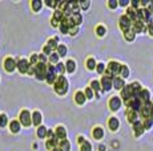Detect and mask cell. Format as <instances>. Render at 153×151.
I'll use <instances>...</instances> for the list:
<instances>
[{
  "label": "cell",
  "mask_w": 153,
  "mask_h": 151,
  "mask_svg": "<svg viewBox=\"0 0 153 151\" xmlns=\"http://www.w3.org/2000/svg\"><path fill=\"white\" fill-rule=\"evenodd\" d=\"M65 68H67V72L73 73L75 69H76V62L73 61V60H68V61L65 62Z\"/></svg>",
  "instance_id": "d4e9b609"
},
{
  "label": "cell",
  "mask_w": 153,
  "mask_h": 151,
  "mask_svg": "<svg viewBox=\"0 0 153 151\" xmlns=\"http://www.w3.org/2000/svg\"><path fill=\"white\" fill-rule=\"evenodd\" d=\"M137 20L143 23H149L152 20V16H151V12H149L148 8H138L137 9ZM151 24V23H149Z\"/></svg>",
  "instance_id": "5b68a950"
},
{
  "label": "cell",
  "mask_w": 153,
  "mask_h": 151,
  "mask_svg": "<svg viewBox=\"0 0 153 151\" xmlns=\"http://www.w3.org/2000/svg\"><path fill=\"white\" fill-rule=\"evenodd\" d=\"M60 151H69L71 150V144H69V142L67 141H60V143H59V147H57Z\"/></svg>",
  "instance_id": "cb8c5ba5"
},
{
  "label": "cell",
  "mask_w": 153,
  "mask_h": 151,
  "mask_svg": "<svg viewBox=\"0 0 153 151\" xmlns=\"http://www.w3.org/2000/svg\"><path fill=\"white\" fill-rule=\"evenodd\" d=\"M52 52H53V50H52V49H51V48H49V47H48V45H45V47H44V49H43V53H44V55H45V56H48V57H49L51 55H52Z\"/></svg>",
  "instance_id": "681fc988"
},
{
  "label": "cell",
  "mask_w": 153,
  "mask_h": 151,
  "mask_svg": "<svg viewBox=\"0 0 153 151\" xmlns=\"http://www.w3.org/2000/svg\"><path fill=\"white\" fill-rule=\"evenodd\" d=\"M7 123H8V117L5 114H1L0 115V127L7 126Z\"/></svg>",
  "instance_id": "b9f144b4"
},
{
  "label": "cell",
  "mask_w": 153,
  "mask_h": 151,
  "mask_svg": "<svg viewBox=\"0 0 153 151\" xmlns=\"http://www.w3.org/2000/svg\"><path fill=\"white\" fill-rule=\"evenodd\" d=\"M19 119H20V123L24 125V126H29L32 123V114H31L28 110H23L19 115Z\"/></svg>",
  "instance_id": "52a82bcc"
},
{
  "label": "cell",
  "mask_w": 153,
  "mask_h": 151,
  "mask_svg": "<svg viewBox=\"0 0 153 151\" xmlns=\"http://www.w3.org/2000/svg\"><path fill=\"white\" fill-rule=\"evenodd\" d=\"M52 151H60V150H59V149H53Z\"/></svg>",
  "instance_id": "94428289"
},
{
  "label": "cell",
  "mask_w": 153,
  "mask_h": 151,
  "mask_svg": "<svg viewBox=\"0 0 153 151\" xmlns=\"http://www.w3.org/2000/svg\"><path fill=\"white\" fill-rule=\"evenodd\" d=\"M132 27H133V32H135V33L143 32V31L145 29V28H144V23L140 21V20H136V21H133Z\"/></svg>",
  "instance_id": "ffe728a7"
},
{
  "label": "cell",
  "mask_w": 153,
  "mask_h": 151,
  "mask_svg": "<svg viewBox=\"0 0 153 151\" xmlns=\"http://www.w3.org/2000/svg\"><path fill=\"white\" fill-rule=\"evenodd\" d=\"M45 4H47L48 7L55 8V7H57V5H59V3L57 1H53V0H47V1H45Z\"/></svg>",
  "instance_id": "f907efd6"
},
{
  "label": "cell",
  "mask_w": 153,
  "mask_h": 151,
  "mask_svg": "<svg viewBox=\"0 0 153 151\" xmlns=\"http://www.w3.org/2000/svg\"><path fill=\"white\" fill-rule=\"evenodd\" d=\"M85 99H87L85 93H83V92H77V93L75 94V101H76V104H79V105H84V104H85Z\"/></svg>",
  "instance_id": "44dd1931"
},
{
  "label": "cell",
  "mask_w": 153,
  "mask_h": 151,
  "mask_svg": "<svg viewBox=\"0 0 153 151\" xmlns=\"http://www.w3.org/2000/svg\"><path fill=\"white\" fill-rule=\"evenodd\" d=\"M118 4H120V5H123V7H127V5L129 4V1H128V0H121V1L118 3Z\"/></svg>",
  "instance_id": "9f6ffc18"
},
{
  "label": "cell",
  "mask_w": 153,
  "mask_h": 151,
  "mask_svg": "<svg viewBox=\"0 0 153 151\" xmlns=\"http://www.w3.org/2000/svg\"><path fill=\"white\" fill-rule=\"evenodd\" d=\"M53 86H55V92L57 93V94H60V96L65 94V93L68 92V81H67V78L64 76H59L57 81L55 82Z\"/></svg>",
  "instance_id": "6da1fadb"
},
{
  "label": "cell",
  "mask_w": 153,
  "mask_h": 151,
  "mask_svg": "<svg viewBox=\"0 0 153 151\" xmlns=\"http://www.w3.org/2000/svg\"><path fill=\"white\" fill-rule=\"evenodd\" d=\"M127 16H128L132 21H136V20H137V9H135V8H128Z\"/></svg>",
  "instance_id": "603a6c76"
},
{
  "label": "cell",
  "mask_w": 153,
  "mask_h": 151,
  "mask_svg": "<svg viewBox=\"0 0 153 151\" xmlns=\"http://www.w3.org/2000/svg\"><path fill=\"white\" fill-rule=\"evenodd\" d=\"M118 24H120V28H121V29H123L124 32H127V31L131 29L133 21H132V20L129 19L127 15H124V16H121V18H120V23H118Z\"/></svg>",
  "instance_id": "30bf717a"
},
{
  "label": "cell",
  "mask_w": 153,
  "mask_h": 151,
  "mask_svg": "<svg viewBox=\"0 0 153 151\" xmlns=\"http://www.w3.org/2000/svg\"><path fill=\"white\" fill-rule=\"evenodd\" d=\"M118 126H120V122H118V119L116 118V117H112V118L109 119V129L112 130V131H116V130L118 129Z\"/></svg>",
  "instance_id": "7402d4cb"
},
{
  "label": "cell",
  "mask_w": 153,
  "mask_h": 151,
  "mask_svg": "<svg viewBox=\"0 0 153 151\" xmlns=\"http://www.w3.org/2000/svg\"><path fill=\"white\" fill-rule=\"evenodd\" d=\"M141 4V1H138V0H133L132 1V7L135 8V9H138V5Z\"/></svg>",
  "instance_id": "db71d44e"
},
{
  "label": "cell",
  "mask_w": 153,
  "mask_h": 151,
  "mask_svg": "<svg viewBox=\"0 0 153 151\" xmlns=\"http://www.w3.org/2000/svg\"><path fill=\"white\" fill-rule=\"evenodd\" d=\"M57 55L59 56H61V57H64L67 55V47L65 45H59V48H57Z\"/></svg>",
  "instance_id": "f35d334b"
},
{
  "label": "cell",
  "mask_w": 153,
  "mask_h": 151,
  "mask_svg": "<svg viewBox=\"0 0 153 151\" xmlns=\"http://www.w3.org/2000/svg\"><path fill=\"white\" fill-rule=\"evenodd\" d=\"M152 109H153V105L151 102H148V104H145L143 106V109H141V114H143L144 118H152Z\"/></svg>",
  "instance_id": "7c38bea8"
},
{
  "label": "cell",
  "mask_w": 153,
  "mask_h": 151,
  "mask_svg": "<svg viewBox=\"0 0 153 151\" xmlns=\"http://www.w3.org/2000/svg\"><path fill=\"white\" fill-rule=\"evenodd\" d=\"M121 96H123V99L125 102H128L129 99H132L133 97L136 96V93H135V90H133L132 85H125V86H124V89L121 90Z\"/></svg>",
  "instance_id": "8992f818"
},
{
  "label": "cell",
  "mask_w": 153,
  "mask_h": 151,
  "mask_svg": "<svg viewBox=\"0 0 153 151\" xmlns=\"http://www.w3.org/2000/svg\"><path fill=\"white\" fill-rule=\"evenodd\" d=\"M105 32H107V29H105V27H103V25H99V27L96 28V33H97L99 36H104Z\"/></svg>",
  "instance_id": "7bdbcfd3"
},
{
  "label": "cell",
  "mask_w": 153,
  "mask_h": 151,
  "mask_svg": "<svg viewBox=\"0 0 153 151\" xmlns=\"http://www.w3.org/2000/svg\"><path fill=\"white\" fill-rule=\"evenodd\" d=\"M47 72H48V64H43V62H39L36 65L35 69V76L38 80L43 81V80H47Z\"/></svg>",
  "instance_id": "277c9868"
},
{
  "label": "cell",
  "mask_w": 153,
  "mask_h": 151,
  "mask_svg": "<svg viewBox=\"0 0 153 151\" xmlns=\"http://www.w3.org/2000/svg\"><path fill=\"white\" fill-rule=\"evenodd\" d=\"M96 70H97L100 74H104V73H105V70H107V68H105V65H104L103 62H100V64H97V68H96Z\"/></svg>",
  "instance_id": "ee69618b"
},
{
  "label": "cell",
  "mask_w": 153,
  "mask_h": 151,
  "mask_svg": "<svg viewBox=\"0 0 153 151\" xmlns=\"http://www.w3.org/2000/svg\"><path fill=\"white\" fill-rule=\"evenodd\" d=\"M31 62L28 61V60H25V58H20L18 61V69H19V72L20 73H28L29 72V69H31Z\"/></svg>",
  "instance_id": "ba28073f"
},
{
  "label": "cell",
  "mask_w": 153,
  "mask_h": 151,
  "mask_svg": "<svg viewBox=\"0 0 153 151\" xmlns=\"http://www.w3.org/2000/svg\"><path fill=\"white\" fill-rule=\"evenodd\" d=\"M124 86H125V84H124V78H121V77H115L113 78V88L117 90H123Z\"/></svg>",
  "instance_id": "2e32d148"
},
{
  "label": "cell",
  "mask_w": 153,
  "mask_h": 151,
  "mask_svg": "<svg viewBox=\"0 0 153 151\" xmlns=\"http://www.w3.org/2000/svg\"><path fill=\"white\" fill-rule=\"evenodd\" d=\"M149 12H151V16H152V19H153V8H151V9H149Z\"/></svg>",
  "instance_id": "680465c9"
},
{
  "label": "cell",
  "mask_w": 153,
  "mask_h": 151,
  "mask_svg": "<svg viewBox=\"0 0 153 151\" xmlns=\"http://www.w3.org/2000/svg\"><path fill=\"white\" fill-rule=\"evenodd\" d=\"M108 5L110 8H116L118 5V3H117V0H109L108 1Z\"/></svg>",
  "instance_id": "f5cc1de1"
},
{
  "label": "cell",
  "mask_w": 153,
  "mask_h": 151,
  "mask_svg": "<svg viewBox=\"0 0 153 151\" xmlns=\"http://www.w3.org/2000/svg\"><path fill=\"white\" fill-rule=\"evenodd\" d=\"M121 66H123V65H120L118 62H116V61H110L109 64H108V66H107L105 74H107V76H109L110 78H115V77H117V74H120Z\"/></svg>",
  "instance_id": "3957f363"
},
{
  "label": "cell",
  "mask_w": 153,
  "mask_h": 151,
  "mask_svg": "<svg viewBox=\"0 0 153 151\" xmlns=\"http://www.w3.org/2000/svg\"><path fill=\"white\" fill-rule=\"evenodd\" d=\"M152 118H153V109H152Z\"/></svg>",
  "instance_id": "6125c7cd"
},
{
  "label": "cell",
  "mask_w": 153,
  "mask_h": 151,
  "mask_svg": "<svg viewBox=\"0 0 153 151\" xmlns=\"http://www.w3.org/2000/svg\"><path fill=\"white\" fill-rule=\"evenodd\" d=\"M56 70H57V73H60V74H64V72L67 70L65 64H63V62H59V64L56 65Z\"/></svg>",
  "instance_id": "ab89813d"
},
{
  "label": "cell",
  "mask_w": 153,
  "mask_h": 151,
  "mask_svg": "<svg viewBox=\"0 0 153 151\" xmlns=\"http://www.w3.org/2000/svg\"><path fill=\"white\" fill-rule=\"evenodd\" d=\"M148 32L151 33V35L153 36V23H151V24L148 25Z\"/></svg>",
  "instance_id": "6f0895ef"
},
{
  "label": "cell",
  "mask_w": 153,
  "mask_h": 151,
  "mask_svg": "<svg viewBox=\"0 0 153 151\" xmlns=\"http://www.w3.org/2000/svg\"><path fill=\"white\" fill-rule=\"evenodd\" d=\"M59 45H60V44H57V37H56V39H51L49 41H48V47H49L52 50L53 49H57Z\"/></svg>",
  "instance_id": "e575fe53"
},
{
  "label": "cell",
  "mask_w": 153,
  "mask_h": 151,
  "mask_svg": "<svg viewBox=\"0 0 153 151\" xmlns=\"http://www.w3.org/2000/svg\"><path fill=\"white\" fill-rule=\"evenodd\" d=\"M127 115H128V121L135 123L137 122V113L133 112V110H127Z\"/></svg>",
  "instance_id": "83f0119b"
},
{
  "label": "cell",
  "mask_w": 153,
  "mask_h": 151,
  "mask_svg": "<svg viewBox=\"0 0 153 151\" xmlns=\"http://www.w3.org/2000/svg\"><path fill=\"white\" fill-rule=\"evenodd\" d=\"M152 125H153V118H146L145 122H144V127L145 129H151Z\"/></svg>",
  "instance_id": "bcb514c9"
},
{
  "label": "cell",
  "mask_w": 153,
  "mask_h": 151,
  "mask_svg": "<svg viewBox=\"0 0 153 151\" xmlns=\"http://www.w3.org/2000/svg\"><path fill=\"white\" fill-rule=\"evenodd\" d=\"M56 138L59 139V141H65V138H67V130H65V127H63V126H59L57 129H56Z\"/></svg>",
  "instance_id": "5bb4252c"
},
{
  "label": "cell",
  "mask_w": 153,
  "mask_h": 151,
  "mask_svg": "<svg viewBox=\"0 0 153 151\" xmlns=\"http://www.w3.org/2000/svg\"><path fill=\"white\" fill-rule=\"evenodd\" d=\"M80 151H92V146H90V143L88 141H85L83 144L80 146Z\"/></svg>",
  "instance_id": "60d3db41"
},
{
  "label": "cell",
  "mask_w": 153,
  "mask_h": 151,
  "mask_svg": "<svg viewBox=\"0 0 153 151\" xmlns=\"http://www.w3.org/2000/svg\"><path fill=\"white\" fill-rule=\"evenodd\" d=\"M90 89L95 90L96 93H99L100 90H103V89H101V82H99V81H92V82H90Z\"/></svg>",
  "instance_id": "d6a6232c"
},
{
  "label": "cell",
  "mask_w": 153,
  "mask_h": 151,
  "mask_svg": "<svg viewBox=\"0 0 153 151\" xmlns=\"http://www.w3.org/2000/svg\"><path fill=\"white\" fill-rule=\"evenodd\" d=\"M77 32H79V27H73V28H71V31H69L71 35H76Z\"/></svg>",
  "instance_id": "11a10c76"
},
{
  "label": "cell",
  "mask_w": 153,
  "mask_h": 151,
  "mask_svg": "<svg viewBox=\"0 0 153 151\" xmlns=\"http://www.w3.org/2000/svg\"><path fill=\"white\" fill-rule=\"evenodd\" d=\"M59 143H60V141H59L57 138L48 139V141H47V149L49 150V151H52L53 149H57V147H59Z\"/></svg>",
  "instance_id": "e0dca14e"
},
{
  "label": "cell",
  "mask_w": 153,
  "mask_h": 151,
  "mask_svg": "<svg viewBox=\"0 0 153 151\" xmlns=\"http://www.w3.org/2000/svg\"><path fill=\"white\" fill-rule=\"evenodd\" d=\"M41 7H43V1H41V0H33V1H32V8H33V11H35V12L40 11Z\"/></svg>",
  "instance_id": "836d02e7"
},
{
  "label": "cell",
  "mask_w": 153,
  "mask_h": 151,
  "mask_svg": "<svg viewBox=\"0 0 153 151\" xmlns=\"http://www.w3.org/2000/svg\"><path fill=\"white\" fill-rule=\"evenodd\" d=\"M79 4H80V8H81V9H88V8H89V5H90V1L85 0V1H80Z\"/></svg>",
  "instance_id": "c3c4849f"
},
{
  "label": "cell",
  "mask_w": 153,
  "mask_h": 151,
  "mask_svg": "<svg viewBox=\"0 0 153 151\" xmlns=\"http://www.w3.org/2000/svg\"><path fill=\"white\" fill-rule=\"evenodd\" d=\"M59 57H60V56L57 55V52H56V53L52 52V55L48 57V58H49V62H51V64H59Z\"/></svg>",
  "instance_id": "8d00e7d4"
},
{
  "label": "cell",
  "mask_w": 153,
  "mask_h": 151,
  "mask_svg": "<svg viewBox=\"0 0 153 151\" xmlns=\"http://www.w3.org/2000/svg\"><path fill=\"white\" fill-rule=\"evenodd\" d=\"M41 119H43V117H41L40 112L32 113V123L35 126H41Z\"/></svg>",
  "instance_id": "ac0fdd59"
},
{
  "label": "cell",
  "mask_w": 153,
  "mask_h": 151,
  "mask_svg": "<svg viewBox=\"0 0 153 151\" xmlns=\"http://www.w3.org/2000/svg\"><path fill=\"white\" fill-rule=\"evenodd\" d=\"M72 19H73V23L76 24V27H79V25L83 23V16H81V13L80 12H77V13H73L72 15Z\"/></svg>",
  "instance_id": "f1b7e54d"
},
{
  "label": "cell",
  "mask_w": 153,
  "mask_h": 151,
  "mask_svg": "<svg viewBox=\"0 0 153 151\" xmlns=\"http://www.w3.org/2000/svg\"><path fill=\"white\" fill-rule=\"evenodd\" d=\"M124 37H125V40H128V41H133L136 37V33L133 32V29H129L127 32H124Z\"/></svg>",
  "instance_id": "4dcf8cb0"
},
{
  "label": "cell",
  "mask_w": 153,
  "mask_h": 151,
  "mask_svg": "<svg viewBox=\"0 0 153 151\" xmlns=\"http://www.w3.org/2000/svg\"><path fill=\"white\" fill-rule=\"evenodd\" d=\"M69 25L67 24V21L65 20H63L61 21V24H60V31H61V33H69Z\"/></svg>",
  "instance_id": "d590c367"
},
{
  "label": "cell",
  "mask_w": 153,
  "mask_h": 151,
  "mask_svg": "<svg viewBox=\"0 0 153 151\" xmlns=\"http://www.w3.org/2000/svg\"><path fill=\"white\" fill-rule=\"evenodd\" d=\"M39 62H43V64H47V56L44 53H40L39 55Z\"/></svg>",
  "instance_id": "816d5d0a"
},
{
  "label": "cell",
  "mask_w": 153,
  "mask_h": 151,
  "mask_svg": "<svg viewBox=\"0 0 153 151\" xmlns=\"http://www.w3.org/2000/svg\"><path fill=\"white\" fill-rule=\"evenodd\" d=\"M138 97H140V99L143 101V104L145 105V104H148V102H151L149 101V98H151V94H149V92L146 89H143L140 92V94H138Z\"/></svg>",
  "instance_id": "d6986e66"
},
{
  "label": "cell",
  "mask_w": 153,
  "mask_h": 151,
  "mask_svg": "<svg viewBox=\"0 0 153 151\" xmlns=\"http://www.w3.org/2000/svg\"><path fill=\"white\" fill-rule=\"evenodd\" d=\"M10 129L12 133H19L20 131V122L19 121H12L10 123Z\"/></svg>",
  "instance_id": "4316f807"
},
{
  "label": "cell",
  "mask_w": 153,
  "mask_h": 151,
  "mask_svg": "<svg viewBox=\"0 0 153 151\" xmlns=\"http://www.w3.org/2000/svg\"><path fill=\"white\" fill-rule=\"evenodd\" d=\"M120 76H121V78H127V77L129 76V69H128V66H125V65H123V66H121Z\"/></svg>",
  "instance_id": "74e56055"
},
{
  "label": "cell",
  "mask_w": 153,
  "mask_h": 151,
  "mask_svg": "<svg viewBox=\"0 0 153 151\" xmlns=\"http://www.w3.org/2000/svg\"><path fill=\"white\" fill-rule=\"evenodd\" d=\"M138 94H140V93H138ZM138 94H136L132 99H129L128 102H125V104H127V107H128V110H133V112H136V113H137V112H141V109H143L144 104H143V101L140 99Z\"/></svg>",
  "instance_id": "7a4b0ae2"
},
{
  "label": "cell",
  "mask_w": 153,
  "mask_h": 151,
  "mask_svg": "<svg viewBox=\"0 0 153 151\" xmlns=\"http://www.w3.org/2000/svg\"><path fill=\"white\" fill-rule=\"evenodd\" d=\"M113 88V78H110L109 76L104 74L103 78H101V89L104 90V92H108Z\"/></svg>",
  "instance_id": "9c48e42d"
},
{
  "label": "cell",
  "mask_w": 153,
  "mask_h": 151,
  "mask_svg": "<svg viewBox=\"0 0 153 151\" xmlns=\"http://www.w3.org/2000/svg\"><path fill=\"white\" fill-rule=\"evenodd\" d=\"M48 134V130L45 126H39L38 127V136L39 138H45Z\"/></svg>",
  "instance_id": "f546056e"
},
{
  "label": "cell",
  "mask_w": 153,
  "mask_h": 151,
  "mask_svg": "<svg viewBox=\"0 0 153 151\" xmlns=\"http://www.w3.org/2000/svg\"><path fill=\"white\" fill-rule=\"evenodd\" d=\"M100 151H105V147H104V146H100Z\"/></svg>",
  "instance_id": "91938a15"
},
{
  "label": "cell",
  "mask_w": 153,
  "mask_h": 151,
  "mask_svg": "<svg viewBox=\"0 0 153 151\" xmlns=\"http://www.w3.org/2000/svg\"><path fill=\"white\" fill-rule=\"evenodd\" d=\"M133 130H135V135L136 136H140L141 134L144 133V130H145V127H144V123H141V122H135L133 123Z\"/></svg>",
  "instance_id": "9a60e30c"
},
{
  "label": "cell",
  "mask_w": 153,
  "mask_h": 151,
  "mask_svg": "<svg viewBox=\"0 0 153 151\" xmlns=\"http://www.w3.org/2000/svg\"><path fill=\"white\" fill-rule=\"evenodd\" d=\"M16 68H18V61H15L12 57H8V58L4 60V69L7 70V72L12 73Z\"/></svg>",
  "instance_id": "8fae6325"
},
{
  "label": "cell",
  "mask_w": 153,
  "mask_h": 151,
  "mask_svg": "<svg viewBox=\"0 0 153 151\" xmlns=\"http://www.w3.org/2000/svg\"><path fill=\"white\" fill-rule=\"evenodd\" d=\"M29 62H31V65H33V66H36V65L39 64V55H32V56H31Z\"/></svg>",
  "instance_id": "f6af8a7d"
},
{
  "label": "cell",
  "mask_w": 153,
  "mask_h": 151,
  "mask_svg": "<svg viewBox=\"0 0 153 151\" xmlns=\"http://www.w3.org/2000/svg\"><path fill=\"white\" fill-rule=\"evenodd\" d=\"M104 136V130L101 127H95L93 129V138L95 139H101Z\"/></svg>",
  "instance_id": "484cf974"
},
{
  "label": "cell",
  "mask_w": 153,
  "mask_h": 151,
  "mask_svg": "<svg viewBox=\"0 0 153 151\" xmlns=\"http://www.w3.org/2000/svg\"><path fill=\"white\" fill-rule=\"evenodd\" d=\"M87 68L89 70H93V69H96V68H97V64H96L95 58H92V57H90V58L87 60Z\"/></svg>",
  "instance_id": "1f68e13d"
},
{
  "label": "cell",
  "mask_w": 153,
  "mask_h": 151,
  "mask_svg": "<svg viewBox=\"0 0 153 151\" xmlns=\"http://www.w3.org/2000/svg\"><path fill=\"white\" fill-rule=\"evenodd\" d=\"M84 93H85V97H87V98H89V99L93 98V96H95V93H93V90L90 89V88H87Z\"/></svg>",
  "instance_id": "7dc6e473"
},
{
  "label": "cell",
  "mask_w": 153,
  "mask_h": 151,
  "mask_svg": "<svg viewBox=\"0 0 153 151\" xmlns=\"http://www.w3.org/2000/svg\"><path fill=\"white\" fill-rule=\"evenodd\" d=\"M121 106V99L118 98V97H112V98L109 99V107L110 110H113V112H116V110H118Z\"/></svg>",
  "instance_id": "4fadbf2b"
},
{
  "label": "cell",
  "mask_w": 153,
  "mask_h": 151,
  "mask_svg": "<svg viewBox=\"0 0 153 151\" xmlns=\"http://www.w3.org/2000/svg\"><path fill=\"white\" fill-rule=\"evenodd\" d=\"M0 115H1V114H0Z\"/></svg>",
  "instance_id": "be15d7a7"
}]
</instances>
